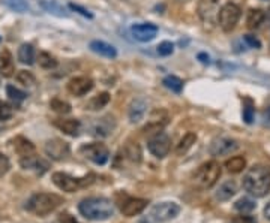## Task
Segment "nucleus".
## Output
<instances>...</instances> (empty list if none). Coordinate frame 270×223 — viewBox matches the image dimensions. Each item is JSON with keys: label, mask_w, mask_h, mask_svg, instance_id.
Here are the masks:
<instances>
[{"label": "nucleus", "mask_w": 270, "mask_h": 223, "mask_svg": "<svg viewBox=\"0 0 270 223\" xmlns=\"http://www.w3.org/2000/svg\"><path fill=\"white\" fill-rule=\"evenodd\" d=\"M243 189L255 198H263L270 192V168L263 165H255L245 174Z\"/></svg>", "instance_id": "f257e3e1"}, {"label": "nucleus", "mask_w": 270, "mask_h": 223, "mask_svg": "<svg viewBox=\"0 0 270 223\" xmlns=\"http://www.w3.org/2000/svg\"><path fill=\"white\" fill-rule=\"evenodd\" d=\"M80 213L89 220H107L114 216V205L105 198H87L78 205Z\"/></svg>", "instance_id": "f03ea898"}, {"label": "nucleus", "mask_w": 270, "mask_h": 223, "mask_svg": "<svg viewBox=\"0 0 270 223\" xmlns=\"http://www.w3.org/2000/svg\"><path fill=\"white\" fill-rule=\"evenodd\" d=\"M62 203V198L54 193H36L27 201L26 210L39 217H44L50 214L51 211H54Z\"/></svg>", "instance_id": "7ed1b4c3"}, {"label": "nucleus", "mask_w": 270, "mask_h": 223, "mask_svg": "<svg viewBox=\"0 0 270 223\" xmlns=\"http://www.w3.org/2000/svg\"><path fill=\"white\" fill-rule=\"evenodd\" d=\"M219 177H221V166L215 161H210V162L203 163L195 171V174L192 175V183L197 189L206 190L218 182Z\"/></svg>", "instance_id": "20e7f679"}, {"label": "nucleus", "mask_w": 270, "mask_h": 223, "mask_svg": "<svg viewBox=\"0 0 270 223\" xmlns=\"http://www.w3.org/2000/svg\"><path fill=\"white\" fill-rule=\"evenodd\" d=\"M240 15H242L240 6L233 3V2H229L219 9L218 23H219V26L224 32H231L237 26V23L240 20Z\"/></svg>", "instance_id": "39448f33"}, {"label": "nucleus", "mask_w": 270, "mask_h": 223, "mask_svg": "<svg viewBox=\"0 0 270 223\" xmlns=\"http://www.w3.org/2000/svg\"><path fill=\"white\" fill-rule=\"evenodd\" d=\"M80 153L83 154L84 158H87L89 161H92L96 165H105L108 162V158H110L108 148L105 147L104 144H99V142L84 144L83 147L80 148Z\"/></svg>", "instance_id": "423d86ee"}, {"label": "nucleus", "mask_w": 270, "mask_h": 223, "mask_svg": "<svg viewBox=\"0 0 270 223\" xmlns=\"http://www.w3.org/2000/svg\"><path fill=\"white\" fill-rule=\"evenodd\" d=\"M198 17L206 26H213L218 23V14H219V0H200L197 5Z\"/></svg>", "instance_id": "0eeeda50"}, {"label": "nucleus", "mask_w": 270, "mask_h": 223, "mask_svg": "<svg viewBox=\"0 0 270 223\" xmlns=\"http://www.w3.org/2000/svg\"><path fill=\"white\" fill-rule=\"evenodd\" d=\"M180 213V207L174 203H162L155 205L150 211V219L156 223L168 222Z\"/></svg>", "instance_id": "6e6552de"}, {"label": "nucleus", "mask_w": 270, "mask_h": 223, "mask_svg": "<svg viewBox=\"0 0 270 223\" xmlns=\"http://www.w3.org/2000/svg\"><path fill=\"white\" fill-rule=\"evenodd\" d=\"M53 183L63 190V192H68V193H72L75 192L78 187H83L86 184L92 182H87V177L83 180H78V179H74L68 174H63V172H54L53 174Z\"/></svg>", "instance_id": "1a4fd4ad"}, {"label": "nucleus", "mask_w": 270, "mask_h": 223, "mask_svg": "<svg viewBox=\"0 0 270 223\" xmlns=\"http://www.w3.org/2000/svg\"><path fill=\"white\" fill-rule=\"evenodd\" d=\"M147 148H149V151H150L153 156L162 159V158H165L167 154H168V151H170V148H171V140H170V137H168L167 133L159 132V133H156V135L149 141Z\"/></svg>", "instance_id": "9d476101"}, {"label": "nucleus", "mask_w": 270, "mask_h": 223, "mask_svg": "<svg viewBox=\"0 0 270 223\" xmlns=\"http://www.w3.org/2000/svg\"><path fill=\"white\" fill-rule=\"evenodd\" d=\"M237 148H239V142L236 140H231L227 137H219L212 141L209 151L212 156H227V154L234 153Z\"/></svg>", "instance_id": "9b49d317"}, {"label": "nucleus", "mask_w": 270, "mask_h": 223, "mask_svg": "<svg viewBox=\"0 0 270 223\" xmlns=\"http://www.w3.org/2000/svg\"><path fill=\"white\" fill-rule=\"evenodd\" d=\"M131 33L132 36L140 42H149L155 39V36L158 35V26L152 24V23H140V24H134L131 27Z\"/></svg>", "instance_id": "f8f14e48"}, {"label": "nucleus", "mask_w": 270, "mask_h": 223, "mask_svg": "<svg viewBox=\"0 0 270 223\" xmlns=\"http://www.w3.org/2000/svg\"><path fill=\"white\" fill-rule=\"evenodd\" d=\"M45 153L54 161H62L69 154V145L62 140H59V138H54V140L47 141Z\"/></svg>", "instance_id": "ddd939ff"}, {"label": "nucleus", "mask_w": 270, "mask_h": 223, "mask_svg": "<svg viewBox=\"0 0 270 223\" xmlns=\"http://www.w3.org/2000/svg\"><path fill=\"white\" fill-rule=\"evenodd\" d=\"M93 88V80L89 77H75L68 82V92L74 96H84Z\"/></svg>", "instance_id": "4468645a"}, {"label": "nucleus", "mask_w": 270, "mask_h": 223, "mask_svg": "<svg viewBox=\"0 0 270 223\" xmlns=\"http://www.w3.org/2000/svg\"><path fill=\"white\" fill-rule=\"evenodd\" d=\"M147 111V102L143 98H137L129 103V109H128V116H129V122L131 123H140L146 116Z\"/></svg>", "instance_id": "2eb2a0df"}, {"label": "nucleus", "mask_w": 270, "mask_h": 223, "mask_svg": "<svg viewBox=\"0 0 270 223\" xmlns=\"http://www.w3.org/2000/svg\"><path fill=\"white\" fill-rule=\"evenodd\" d=\"M147 207V201L146 199H140V198H128L125 203H122L120 210L126 217H132L140 214L143 210Z\"/></svg>", "instance_id": "dca6fc26"}, {"label": "nucleus", "mask_w": 270, "mask_h": 223, "mask_svg": "<svg viewBox=\"0 0 270 223\" xmlns=\"http://www.w3.org/2000/svg\"><path fill=\"white\" fill-rule=\"evenodd\" d=\"M54 126L69 137H78L81 132V123L77 119H59L54 120Z\"/></svg>", "instance_id": "f3484780"}, {"label": "nucleus", "mask_w": 270, "mask_h": 223, "mask_svg": "<svg viewBox=\"0 0 270 223\" xmlns=\"http://www.w3.org/2000/svg\"><path fill=\"white\" fill-rule=\"evenodd\" d=\"M113 129H114V122H113V119L110 120V117H104L101 120H96V122L92 124V127H90L92 135L101 137V138L108 137Z\"/></svg>", "instance_id": "a211bd4d"}, {"label": "nucleus", "mask_w": 270, "mask_h": 223, "mask_svg": "<svg viewBox=\"0 0 270 223\" xmlns=\"http://www.w3.org/2000/svg\"><path fill=\"white\" fill-rule=\"evenodd\" d=\"M90 50L99 56H104L107 59H114L117 56L116 48L104 41H92L90 42Z\"/></svg>", "instance_id": "6ab92c4d"}, {"label": "nucleus", "mask_w": 270, "mask_h": 223, "mask_svg": "<svg viewBox=\"0 0 270 223\" xmlns=\"http://www.w3.org/2000/svg\"><path fill=\"white\" fill-rule=\"evenodd\" d=\"M14 72H15V64H14L12 54L8 50H3L0 54V74L3 77H12Z\"/></svg>", "instance_id": "aec40b11"}, {"label": "nucleus", "mask_w": 270, "mask_h": 223, "mask_svg": "<svg viewBox=\"0 0 270 223\" xmlns=\"http://www.w3.org/2000/svg\"><path fill=\"white\" fill-rule=\"evenodd\" d=\"M236 192H237V184L233 180H229L219 186L218 192L215 193V198L216 201H229L236 195Z\"/></svg>", "instance_id": "412c9836"}, {"label": "nucleus", "mask_w": 270, "mask_h": 223, "mask_svg": "<svg viewBox=\"0 0 270 223\" xmlns=\"http://www.w3.org/2000/svg\"><path fill=\"white\" fill-rule=\"evenodd\" d=\"M20 163L24 169H35L38 174H44V172L48 169V163L45 162V161H42V159H39V158H35V156L23 158Z\"/></svg>", "instance_id": "4be33fe9"}, {"label": "nucleus", "mask_w": 270, "mask_h": 223, "mask_svg": "<svg viewBox=\"0 0 270 223\" xmlns=\"http://www.w3.org/2000/svg\"><path fill=\"white\" fill-rule=\"evenodd\" d=\"M14 148H15V151L20 154L21 158L33 156V153H35V145L29 140L23 138V137H17L14 140Z\"/></svg>", "instance_id": "5701e85b"}, {"label": "nucleus", "mask_w": 270, "mask_h": 223, "mask_svg": "<svg viewBox=\"0 0 270 223\" xmlns=\"http://www.w3.org/2000/svg\"><path fill=\"white\" fill-rule=\"evenodd\" d=\"M264 20H266V12L263 9H251L246 18V26L248 29L254 30V29H258L264 23Z\"/></svg>", "instance_id": "b1692460"}, {"label": "nucleus", "mask_w": 270, "mask_h": 223, "mask_svg": "<svg viewBox=\"0 0 270 223\" xmlns=\"http://www.w3.org/2000/svg\"><path fill=\"white\" fill-rule=\"evenodd\" d=\"M18 60L23 64H33L35 63V48L30 43H23L18 48Z\"/></svg>", "instance_id": "393cba45"}, {"label": "nucleus", "mask_w": 270, "mask_h": 223, "mask_svg": "<svg viewBox=\"0 0 270 223\" xmlns=\"http://www.w3.org/2000/svg\"><path fill=\"white\" fill-rule=\"evenodd\" d=\"M195 141H197V135H195L194 132H188L186 135L180 140V142L177 144V147H176V154L183 156L188 150L195 144Z\"/></svg>", "instance_id": "a878e982"}, {"label": "nucleus", "mask_w": 270, "mask_h": 223, "mask_svg": "<svg viewBox=\"0 0 270 223\" xmlns=\"http://www.w3.org/2000/svg\"><path fill=\"white\" fill-rule=\"evenodd\" d=\"M245 166H246V161H245V158H242V156H234V158H231V159H229V161L225 162L227 171H229V172H233V174L242 172V171L245 169Z\"/></svg>", "instance_id": "bb28decb"}, {"label": "nucleus", "mask_w": 270, "mask_h": 223, "mask_svg": "<svg viewBox=\"0 0 270 223\" xmlns=\"http://www.w3.org/2000/svg\"><path fill=\"white\" fill-rule=\"evenodd\" d=\"M108 102H110V95L107 92H104V93H99L95 98H92L89 101V103L86 105V108H89V109H101V108H104Z\"/></svg>", "instance_id": "cd10ccee"}, {"label": "nucleus", "mask_w": 270, "mask_h": 223, "mask_svg": "<svg viewBox=\"0 0 270 223\" xmlns=\"http://www.w3.org/2000/svg\"><path fill=\"white\" fill-rule=\"evenodd\" d=\"M42 6L50 12V14H54V15H59V17H68V12L65 11V8H62L59 3H56L54 0H41Z\"/></svg>", "instance_id": "c85d7f7f"}, {"label": "nucleus", "mask_w": 270, "mask_h": 223, "mask_svg": "<svg viewBox=\"0 0 270 223\" xmlns=\"http://www.w3.org/2000/svg\"><path fill=\"white\" fill-rule=\"evenodd\" d=\"M162 82H164V85H165L168 90H171L174 93H180L182 88H183V81L179 77H176V75H168V77L164 78Z\"/></svg>", "instance_id": "c756f323"}, {"label": "nucleus", "mask_w": 270, "mask_h": 223, "mask_svg": "<svg viewBox=\"0 0 270 223\" xmlns=\"http://www.w3.org/2000/svg\"><path fill=\"white\" fill-rule=\"evenodd\" d=\"M50 108H51L53 111L59 113V114H69L71 109H72L68 102L63 101V99H59V98L51 99V102H50Z\"/></svg>", "instance_id": "7c9ffc66"}, {"label": "nucleus", "mask_w": 270, "mask_h": 223, "mask_svg": "<svg viewBox=\"0 0 270 223\" xmlns=\"http://www.w3.org/2000/svg\"><path fill=\"white\" fill-rule=\"evenodd\" d=\"M38 63H39V66L44 68V69H54V68L57 66V60H56L50 53H45V51L39 53V56H38Z\"/></svg>", "instance_id": "2f4dec72"}, {"label": "nucleus", "mask_w": 270, "mask_h": 223, "mask_svg": "<svg viewBox=\"0 0 270 223\" xmlns=\"http://www.w3.org/2000/svg\"><path fill=\"white\" fill-rule=\"evenodd\" d=\"M255 207H257V204L251 198H240L237 203L234 204V208L240 213H251V211L255 210Z\"/></svg>", "instance_id": "473e14b6"}, {"label": "nucleus", "mask_w": 270, "mask_h": 223, "mask_svg": "<svg viewBox=\"0 0 270 223\" xmlns=\"http://www.w3.org/2000/svg\"><path fill=\"white\" fill-rule=\"evenodd\" d=\"M125 154L132 162H140V161H141V150H140V147H138L137 142H135V144L131 142V144L126 145Z\"/></svg>", "instance_id": "72a5a7b5"}, {"label": "nucleus", "mask_w": 270, "mask_h": 223, "mask_svg": "<svg viewBox=\"0 0 270 223\" xmlns=\"http://www.w3.org/2000/svg\"><path fill=\"white\" fill-rule=\"evenodd\" d=\"M6 93H8V96L12 99L14 102H23L26 98H27V95L24 93V92H21L20 88H17V87H14V85H8L6 87Z\"/></svg>", "instance_id": "f704fd0d"}, {"label": "nucleus", "mask_w": 270, "mask_h": 223, "mask_svg": "<svg viewBox=\"0 0 270 223\" xmlns=\"http://www.w3.org/2000/svg\"><path fill=\"white\" fill-rule=\"evenodd\" d=\"M15 80L23 84V85H27V87H30V85H33L35 84V77L32 75V72H27V71H20L17 75H15Z\"/></svg>", "instance_id": "c9c22d12"}, {"label": "nucleus", "mask_w": 270, "mask_h": 223, "mask_svg": "<svg viewBox=\"0 0 270 223\" xmlns=\"http://www.w3.org/2000/svg\"><path fill=\"white\" fill-rule=\"evenodd\" d=\"M254 114H255V108H254L252 102L250 99H246V105L243 108V120H245V123L251 124L254 122Z\"/></svg>", "instance_id": "e433bc0d"}, {"label": "nucleus", "mask_w": 270, "mask_h": 223, "mask_svg": "<svg viewBox=\"0 0 270 223\" xmlns=\"http://www.w3.org/2000/svg\"><path fill=\"white\" fill-rule=\"evenodd\" d=\"M12 114H14L12 106L6 102L0 101V120H8L12 117Z\"/></svg>", "instance_id": "4c0bfd02"}, {"label": "nucleus", "mask_w": 270, "mask_h": 223, "mask_svg": "<svg viewBox=\"0 0 270 223\" xmlns=\"http://www.w3.org/2000/svg\"><path fill=\"white\" fill-rule=\"evenodd\" d=\"M173 51H174V45H173L171 42H161V43L158 45V54H159V56H164V57L171 56Z\"/></svg>", "instance_id": "58836bf2"}, {"label": "nucleus", "mask_w": 270, "mask_h": 223, "mask_svg": "<svg viewBox=\"0 0 270 223\" xmlns=\"http://www.w3.org/2000/svg\"><path fill=\"white\" fill-rule=\"evenodd\" d=\"M9 168H11L9 159L3 153H0V177H3L9 171Z\"/></svg>", "instance_id": "ea45409f"}, {"label": "nucleus", "mask_w": 270, "mask_h": 223, "mask_svg": "<svg viewBox=\"0 0 270 223\" xmlns=\"http://www.w3.org/2000/svg\"><path fill=\"white\" fill-rule=\"evenodd\" d=\"M243 41L246 42L250 47H252V48H261V42L258 41L255 36H252V35H245V36H243Z\"/></svg>", "instance_id": "a19ab883"}, {"label": "nucleus", "mask_w": 270, "mask_h": 223, "mask_svg": "<svg viewBox=\"0 0 270 223\" xmlns=\"http://www.w3.org/2000/svg\"><path fill=\"white\" fill-rule=\"evenodd\" d=\"M59 220H60V223H80L75 217H72L69 213H62L59 216Z\"/></svg>", "instance_id": "79ce46f5"}, {"label": "nucleus", "mask_w": 270, "mask_h": 223, "mask_svg": "<svg viewBox=\"0 0 270 223\" xmlns=\"http://www.w3.org/2000/svg\"><path fill=\"white\" fill-rule=\"evenodd\" d=\"M230 223H257V220L252 216H240V217H236L233 222Z\"/></svg>", "instance_id": "37998d69"}, {"label": "nucleus", "mask_w": 270, "mask_h": 223, "mask_svg": "<svg viewBox=\"0 0 270 223\" xmlns=\"http://www.w3.org/2000/svg\"><path fill=\"white\" fill-rule=\"evenodd\" d=\"M71 6V9H74V11H78L81 15H84V17H89V18H92V14L89 12V11H86L84 8H81V6H78V5H74V3H71L69 5Z\"/></svg>", "instance_id": "c03bdc74"}, {"label": "nucleus", "mask_w": 270, "mask_h": 223, "mask_svg": "<svg viewBox=\"0 0 270 223\" xmlns=\"http://www.w3.org/2000/svg\"><path fill=\"white\" fill-rule=\"evenodd\" d=\"M264 217L270 222V203L264 207Z\"/></svg>", "instance_id": "a18cd8bd"}, {"label": "nucleus", "mask_w": 270, "mask_h": 223, "mask_svg": "<svg viewBox=\"0 0 270 223\" xmlns=\"http://www.w3.org/2000/svg\"><path fill=\"white\" fill-rule=\"evenodd\" d=\"M198 59H201L203 63H209V56H206V54H200V56H198Z\"/></svg>", "instance_id": "49530a36"}, {"label": "nucleus", "mask_w": 270, "mask_h": 223, "mask_svg": "<svg viewBox=\"0 0 270 223\" xmlns=\"http://www.w3.org/2000/svg\"><path fill=\"white\" fill-rule=\"evenodd\" d=\"M266 116H267V119H270V106L266 109Z\"/></svg>", "instance_id": "de8ad7c7"}, {"label": "nucleus", "mask_w": 270, "mask_h": 223, "mask_svg": "<svg viewBox=\"0 0 270 223\" xmlns=\"http://www.w3.org/2000/svg\"><path fill=\"white\" fill-rule=\"evenodd\" d=\"M140 223H152V222H150L149 219H144V220H141V222H140Z\"/></svg>", "instance_id": "09e8293b"}, {"label": "nucleus", "mask_w": 270, "mask_h": 223, "mask_svg": "<svg viewBox=\"0 0 270 223\" xmlns=\"http://www.w3.org/2000/svg\"><path fill=\"white\" fill-rule=\"evenodd\" d=\"M180 2H189V0H180Z\"/></svg>", "instance_id": "8fccbe9b"}]
</instances>
